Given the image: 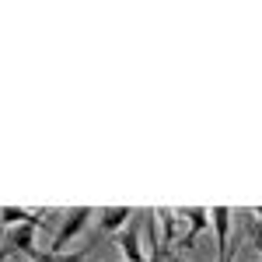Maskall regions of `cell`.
Here are the masks:
<instances>
[{"label": "cell", "mask_w": 262, "mask_h": 262, "mask_svg": "<svg viewBox=\"0 0 262 262\" xmlns=\"http://www.w3.org/2000/svg\"><path fill=\"white\" fill-rule=\"evenodd\" d=\"M91 217H95V210H91V206H74V210L67 213L63 227L56 231V238H53V245H49V252H53V255H63V252H67V245H70L74 238H77V234H81L84 224L91 221Z\"/></svg>", "instance_id": "cell-1"}, {"label": "cell", "mask_w": 262, "mask_h": 262, "mask_svg": "<svg viewBox=\"0 0 262 262\" xmlns=\"http://www.w3.org/2000/svg\"><path fill=\"white\" fill-rule=\"evenodd\" d=\"M119 252L126 255V262H147V252L140 248V221H133L126 231H119Z\"/></svg>", "instance_id": "cell-2"}, {"label": "cell", "mask_w": 262, "mask_h": 262, "mask_svg": "<svg viewBox=\"0 0 262 262\" xmlns=\"http://www.w3.org/2000/svg\"><path fill=\"white\" fill-rule=\"evenodd\" d=\"M179 213H182V217H189V231H185V238L179 242V248H192V242L206 231L210 210H203V206H189V210H179Z\"/></svg>", "instance_id": "cell-3"}, {"label": "cell", "mask_w": 262, "mask_h": 262, "mask_svg": "<svg viewBox=\"0 0 262 262\" xmlns=\"http://www.w3.org/2000/svg\"><path fill=\"white\" fill-rule=\"evenodd\" d=\"M129 217H137V210H129V206H101L98 210V227L108 234V231H122Z\"/></svg>", "instance_id": "cell-4"}, {"label": "cell", "mask_w": 262, "mask_h": 262, "mask_svg": "<svg viewBox=\"0 0 262 262\" xmlns=\"http://www.w3.org/2000/svg\"><path fill=\"white\" fill-rule=\"evenodd\" d=\"M154 217H158V224H161V245H164V248H171V245L179 242V221H182V213H179V210H171V206H158V210H154Z\"/></svg>", "instance_id": "cell-5"}, {"label": "cell", "mask_w": 262, "mask_h": 262, "mask_svg": "<svg viewBox=\"0 0 262 262\" xmlns=\"http://www.w3.org/2000/svg\"><path fill=\"white\" fill-rule=\"evenodd\" d=\"M210 221H213V231H217V259H221V255L231 252V242H227V234H231V210L227 206H213Z\"/></svg>", "instance_id": "cell-6"}, {"label": "cell", "mask_w": 262, "mask_h": 262, "mask_svg": "<svg viewBox=\"0 0 262 262\" xmlns=\"http://www.w3.org/2000/svg\"><path fill=\"white\" fill-rule=\"evenodd\" d=\"M0 224L4 227H18V224H42L39 213L21 210V206H0Z\"/></svg>", "instance_id": "cell-7"}, {"label": "cell", "mask_w": 262, "mask_h": 262, "mask_svg": "<svg viewBox=\"0 0 262 262\" xmlns=\"http://www.w3.org/2000/svg\"><path fill=\"white\" fill-rule=\"evenodd\" d=\"M35 227H39V224H18V227H11V248H18V252H28V255H35V248H32Z\"/></svg>", "instance_id": "cell-8"}, {"label": "cell", "mask_w": 262, "mask_h": 262, "mask_svg": "<svg viewBox=\"0 0 262 262\" xmlns=\"http://www.w3.org/2000/svg\"><path fill=\"white\" fill-rule=\"evenodd\" d=\"M35 262H84V255L77 252V255H53V252H35Z\"/></svg>", "instance_id": "cell-9"}, {"label": "cell", "mask_w": 262, "mask_h": 262, "mask_svg": "<svg viewBox=\"0 0 262 262\" xmlns=\"http://www.w3.org/2000/svg\"><path fill=\"white\" fill-rule=\"evenodd\" d=\"M248 231H252V245L262 252V221H255V217H252V221H248Z\"/></svg>", "instance_id": "cell-10"}, {"label": "cell", "mask_w": 262, "mask_h": 262, "mask_svg": "<svg viewBox=\"0 0 262 262\" xmlns=\"http://www.w3.org/2000/svg\"><path fill=\"white\" fill-rule=\"evenodd\" d=\"M147 262H182L179 255H175V252H171V248H161V252H158V255H150V259Z\"/></svg>", "instance_id": "cell-11"}, {"label": "cell", "mask_w": 262, "mask_h": 262, "mask_svg": "<svg viewBox=\"0 0 262 262\" xmlns=\"http://www.w3.org/2000/svg\"><path fill=\"white\" fill-rule=\"evenodd\" d=\"M252 217H255V221H262V206H255V210H252Z\"/></svg>", "instance_id": "cell-12"}, {"label": "cell", "mask_w": 262, "mask_h": 262, "mask_svg": "<svg viewBox=\"0 0 262 262\" xmlns=\"http://www.w3.org/2000/svg\"><path fill=\"white\" fill-rule=\"evenodd\" d=\"M217 262H234V255H231V252H227V255H221V259Z\"/></svg>", "instance_id": "cell-13"}, {"label": "cell", "mask_w": 262, "mask_h": 262, "mask_svg": "<svg viewBox=\"0 0 262 262\" xmlns=\"http://www.w3.org/2000/svg\"><path fill=\"white\" fill-rule=\"evenodd\" d=\"M238 262H248V259H238Z\"/></svg>", "instance_id": "cell-14"}]
</instances>
